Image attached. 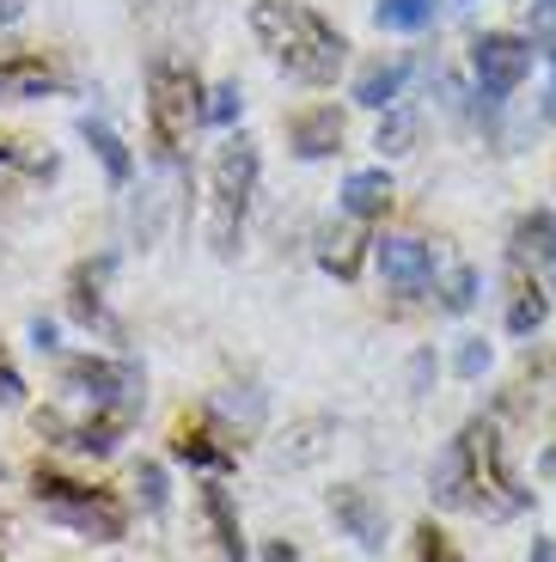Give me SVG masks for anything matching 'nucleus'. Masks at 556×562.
Wrapping results in <instances>:
<instances>
[{"instance_id":"obj_10","label":"nucleus","mask_w":556,"mask_h":562,"mask_svg":"<svg viewBox=\"0 0 556 562\" xmlns=\"http://www.w3.org/2000/svg\"><path fill=\"white\" fill-rule=\"evenodd\" d=\"M379 276L398 288V294H422L434 281V251L422 239H379Z\"/></svg>"},{"instance_id":"obj_31","label":"nucleus","mask_w":556,"mask_h":562,"mask_svg":"<svg viewBox=\"0 0 556 562\" xmlns=\"http://www.w3.org/2000/svg\"><path fill=\"white\" fill-rule=\"evenodd\" d=\"M0 166H25V154H19L13 140H0Z\"/></svg>"},{"instance_id":"obj_6","label":"nucleus","mask_w":556,"mask_h":562,"mask_svg":"<svg viewBox=\"0 0 556 562\" xmlns=\"http://www.w3.org/2000/svg\"><path fill=\"white\" fill-rule=\"evenodd\" d=\"M62 385L92 409H123V416H135V404H141V367H129V361H92L86 355V361L62 367Z\"/></svg>"},{"instance_id":"obj_22","label":"nucleus","mask_w":556,"mask_h":562,"mask_svg":"<svg viewBox=\"0 0 556 562\" xmlns=\"http://www.w3.org/2000/svg\"><path fill=\"white\" fill-rule=\"evenodd\" d=\"M135 490L147 502V514H166V471L159 464H135Z\"/></svg>"},{"instance_id":"obj_11","label":"nucleus","mask_w":556,"mask_h":562,"mask_svg":"<svg viewBox=\"0 0 556 562\" xmlns=\"http://www.w3.org/2000/svg\"><path fill=\"white\" fill-rule=\"evenodd\" d=\"M56 86H62V74L49 68L37 49L0 56V99H43V92H56Z\"/></svg>"},{"instance_id":"obj_20","label":"nucleus","mask_w":556,"mask_h":562,"mask_svg":"<svg viewBox=\"0 0 556 562\" xmlns=\"http://www.w3.org/2000/svg\"><path fill=\"white\" fill-rule=\"evenodd\" d=\"M434 13H441V0H379L374 7L379 31H422L434 25Z\"/></svg>"},{"instance_id":"obj_5","label":"nucleus","mask_w":556,"mask_h":562,"mask_svg":"<svg viewBox=\"0 0 556 562\" xmlns=\"http://www.w3.org/2000/svg\"><path fill=\"white\" fill-rule=\"evenodd\" d=\"M251 190H257V147L251 140H226L214 154V221H209V239L221 257L238 251V233H245V214H251Z\"/></svg>"},{"instance_id":"obj_23","label":"nucleus","mask_w":556,"mask_h":562,"mask_svg":"<svg viewBox=\"0 0 556 562\" xmlns=\"http://www.w3.org/2000/svg\"><path fill=\"white\" fill-rule=\"evenodd\" d=\"M532 43L556 61V0H532Z\"/></svg>"},{"instance_id":"obj_21","label":"nucleus","mask_w":556,"mask_h":562,"mask_svg":"<svg viewBox=\"0 0 556 562\" xmlns=\"http://www.w3.org/2000/svg\"><path fill=\"white\" fill-rule=\"evenodd\" d=\"M544 312H551V306H544V294H538V288H520L514 312H508V330H514V337H532V330L544 324Z\"/></svg>"},{"instance_id":"obj_16","label":"nucleus","mask_w":556,"mask_h":562,"mask_svg":"<svg viewBox=\"0 0 556 562\" xmlns=\"http://www.w3.org/2000/svg\"><path fill=\"white\" fill-rule=\"evenodd\" d=\"M104 269H111V257H98V263H80V276H74V294H68V306H74V318L80 324H98V330H116L111 318H104Z\"/></svg>"},{"instance_id":"obj_32","label":"nucleus","mask_w":556,"mask_h":562,"mask_svg":"<svg viewBox=\"0 0 556 562\" xmlns=\"http://www.w3.org/2000/svg\"><path fill=\"white\" fill-rule=\"evenodd\" d=\"M264 562H293V544H288V538H281V544H269Z\"/></svg>"},{"instance_id":"obj_29","label":"nucleus","mask_w":556,"mask_h":562,"mask_svg":"<svg viewBox=\"0 0 556 562\" xmlns=\"http://www.w3.org/2000/svg\"><path fill=\"white\" fill-rule=\"evenodd\" d=\"M19 392H25V380H19L7 361H0V404H19Z\"/></svg>"},{"instance_id":"obj_4","label":"nucleus","mask_w":556,"mask_h":562,"mask_svg":"<svg viewBox=\"0 0 556 562\" xmlns=\"http://www.w3.org/2000/svg\"><path fill=\"white\" fill-rule=\"evenodd\" d=\"M202 111H209V104H202L196 74L184 68V61L159 56L154 68H147V123H154V147H159V154H166V159L178 154Z\"/></svg>"},{"instance_id":"obj_28","label":"nucleus","mask_w":556,"mask_h":562,"mask_svg":"<svg viewBox=\"0 0 556 562\" xmlns=\"http://www.w3.org/2000/svg\"><path fill=\"white\" fill-rule=\"evenodd\" d=\"M483 367H489V342H483V337H465V349H459V373H465V380H477Z\"/></svg>"},{"instance_id":"obj_19","label":"nucleus","mask_w":556,"mask_h":562,"mask_svg":"<svg viewBox=\"0 0 556 562\" xmlns=\"http://www.w3.org/2000/svg\"><path fill=\"white\" fill-rule=\"evenodd\" d=\"M80 135L92 140V154L104 159V171H111V183H129V171H135V159H129V147L116 140V128L104 123V116H80Z\"/></svg>"},{"instance_id":"obj_9","label":"nucleus","mask_w":556,"mask_h":562,"mask_svg":"<svg viewBox=\"0 0 556 562\" xmlns=\"http://www.w3.org/2000/svg\"><path fill=\"white\" fill-rule=\"evenodd\" d=\"M331 514H336V526H343V532L355 538L362 550H386V507H379L362 483L331 490Z\"/></svg>"},{"instance_id":"obj_24","label":"nucleus","mask_w":556,"mask_h":562,"mask_svg":"<svg viewBox=\"0 0 556 562\" xmlns=\"http://www.w3.org/2000/svg\"><path fill=\"white\" fill-rule=\"evenodd\" d=\"M238 111H245V99H238V80H226V86H214V92H209V111H202V116L226 128V123H233Z\"/></svg>"},{"instance_id":"obj_30","label":"nucleus","mask_w":556,"mask_h":562,"mask_svg":"<svg viewBox=\"0 0 556 562\" xmlns=\"http://www.w3.org/2000/svg\"><path fill=\"white\" fill-rule=\"evenodd\" d=\"M532 562H556V544H551V538H532Z\"/></svg>"},{"instance_id":"obj_8","label":"nucleus","mask_w":556,"mask_h":562,"mask_svg":"<svg viewBox=\"0 0 556 562\" xmlns=\"http://www.w3.org/2000/svg\"><path fill=\"white\" fill-rule=\"evenodd\" d=\"M37 428L43 435H56L62 447H74V452H92V459H104V452H116V440H123V428H129V416L123 409H92V416H80V422H68V416H37Z\"/></svg>"},{"instance_id":"obj_3","label":"nucleus","mask_w":556,"mask_h":562,"mask_svg":"<svg viewBox=\"0 0 556 562\" xmlns=\"http://www.w3.org/2000/svg\"><path fill=\"white\" fill-rule=\"evenodd\" d=\"M31 495H37V507L56 526L92 538V544H116V538H123V526H129L123 502H116L111 490L74 483V477H62V471H49V464H37V471H31Z\"/></svg>"},{"instance_id":"obj_7","label":"nucleus","mask_w":556,"mask_h":562,"mask_svg":"<svg viewBox=\"0 0 556 562\" xmlns=\"http://www.w3.org/2000/svg\"><path fill=\"white\" fill-rule=\"evenodd\" d=\"M471 74H477V92H483V99H508V92L532 74V43L508 37V31H483V37L471 43Z\"/></svg>"},{"instance_id":"obj_25","label":"nucleus","mask_w":556,"mask_h":562,"mask_svg":"<svg viewBox=\"0 0 556 562\" xmlns=\"http://www.w3.org/2000/svg\"><path fill=\"white\" fill-rule=\"evenodd\" d=\"M410 140H416V123H410V116H403V111L379 123V147H386V154H403Z\"/></svg>"},{"instance_id":"obj_17","label":"nucleus","mask_w":556,"mask_h":562,"mask_svg":"<svg viewBox=\"0 0 556 562\" xmlns=\"http://www.w3.org/2000/svg\"><path fill=\"white\" fill-rule=\"evenodd\" d=\"M403 80H410V68L403 61H374V68L355 80V104H367V111H391L403 92Z\"/></svg>"},{"instance_id":"obj_13","label":"nucleus","mask_w":556,"mask_h":562,"mask_svg":"<svg viewBox=\"0 0 556 562\" xmlns=\"http://www.w3.org/2000/svg\"><path fill=\"white\" fill-rule=\"evenodd\" d=\"M514 251L532 257V263L544 269V281L556 288V214L551 209H532L526 221L514 226Z\"/></svg>"},{"instance_id":"obj_14","label":"nucleus","mask_w":556,"mask_h":562,"mask_svg":"<svg viewBox=\"0 0 556 562\" xmlns=\"http://www.w3.org/2000/svg\"><path fill=\"white\" fill-rule=\"evenodd\" d=\"M171 452H178L184 464H202V471H233V447H221V435L202 428V422H178Z\"/></svg>"},{"instance_id":"obj_15","label":"nucleus","mask_w":556,"mask_h":562,"mask_svg":"<svg viewBox=\"0 0 556 562\" xmlns=\"http://www.w3.org/2000/svg\"><path fill=\"white\" fill-rule=\"evenodd\" d=\"M202 514H209L214 538H221V557H226V562H245V532H238L233 495H226L221 483H202Z\"/></svg>"},{"instance_id":"obj_2","label":"nucleus","mask_w":556,"mask_h":562,"mask_svg":"<svg viewBox=\"0 0 556 562\" xmlns=\"http://www.w3.org/2000/svg\"><path fill=\"white\" fill-rule=\"evenodd\" d=\"M251 31H257V43L293 80H307V86H331L348 56L343 31L331 19H319L312 7H300V0H257L251 7Z\"/></svg>"},{"instance_id":"obj_33","label":"nucleus","mask_w":556,"mask_h":562,"mask_svg":"<svg viewBox=\"0 0 556 562\" xmlns=\"http://www.w3.org/2000/svg\"><path fill=\"white\" fill-rule=\"evenodd\" d=\"M544 111H551V116H556V80H551V99H544Z\"/></svg>"},{"instance_id":"obj_34","label":"nucleus","mask_w":556,"mask_h":562,"mask_svg":"<svg viewBox=\"0 0 556 562\" xmlns=\"http://www.w3.org/2000/svg\"><path fill=\"white\" fill-rule=\"evenodd\" d=\"M551 471H556V452H551Z\"/></svg>"},{"instance_id":"obj_26","label":"nucleus","mask_w":556,"mask_h":562,"mask_svg":"<svg viewBox=\"0 0 556 562\" xmlns=\"http://www.w3.org/2000/svg\"><path fill=\"white\" fill-rule=\"evenodd\" d=\"M477 300V276L471 269H453V281H446V312H471Z\"/></svg>"},{"instance_id":"obj_12","label":"nucleus","mask_w":556,"mask_h":562,"mask_svg":"<svg viewBox=\"0 0 556 562\" xmlns=\"http://www.w3.org/2000/svg\"><path fill=\"white\" fill-rule=\"evenodd\" d=\"M288 140H293V154H300V159H324V154H336V140H343V116H336L331 104L300 111L288 123Z\"/></svg>"},{"instance_id":"obj_27","label":"nucleus","mask_w":556,"mask_h":562,"mask_svg":"<svg viewBox=\"0 0 556 562\" xmlns=\"http://www.w3.org/2000/svg\"><path fill=\"white\" fill-rule=\"evenodd\" d=\"M422 562H465L459 557V550H453V538H446V532H434V526H422Z\"/></svg>"},{"instance_id":"obj_18","label":"nucleus","mask_w":556,"mask_h":562,"mask_svg":"<svg viewBox=\"0 0 556 562\" xmlns=\"http://www.w3.org/2000/svg\"><path fill=\"white\" fill-rule=\"evenodd\" d=\"M343 209L355 214V221L386 214L391 209V178H386V171H355V178L343 183Z\"/></svg>"},{"instance_id":"obj_1","label":"nucleus","mask_w":556,"mask_h":562,"mask_svg":"<svg viewBox=\"0 0 556 562\" xmlns=\"http://www.w3.org/2000/svg\"><path fill=\"white\" fill-rule=\"evenodd\" d=\"M434 502L459 507V514H483V520H508V514L526 507V490L514 483L501 435L489 422H465L459 440L441 452V464H434Z\"/></svg>"}]
</instances>
